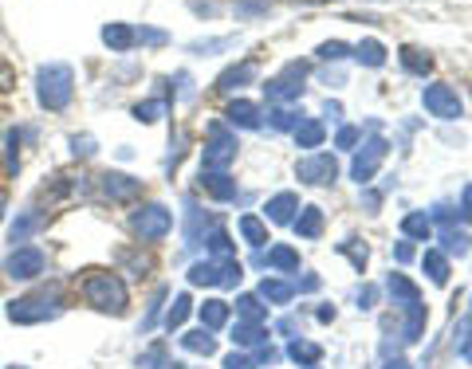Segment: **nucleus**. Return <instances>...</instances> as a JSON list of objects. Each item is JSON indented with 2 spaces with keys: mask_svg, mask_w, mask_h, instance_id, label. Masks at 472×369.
<instances>
[{
  "mask_svg": "<svg viewBox=\"0 0 472 369\" xmlns=\"http://www.w3.org/2000/svg\"><path fill=\"white\" fill-rule=\"evenodd\" d=\"M71 99H75V71L68 63H44V68H36V103L44 111L59 114L71 106Z\"/></svg>",
  "mask_w": 472,
  "mask_h": 369,
  "instance_id": "obj_1",
  "label": "nucleus"
},
{
  "mask_svg": "<svg viewBox=\"0 0 472 369\" xmlns=\"http://www.w3.org/2000/svg\"><path fill=\"white\" fill-rule=\"evenodd\" d=\"M83 302L103 314H123L126 310V284L114 271H87V279H83Z\"/></svg>",
  "mask_w": 472,
  "mask_h": 369,
  "instance_id": "obj_2",
  "label": "nucleus"
},
{
  "mask_svg": "<svg viewBox=\"0 0 472 369\" xmlns=\"http://www.w3.org/2000/svg\"><path fill=\"white\" fill-rule=\"evenodd\" d=\"M131 232H134L142 244H158V240H166V236L174 232V212H169L166 204H158V201L138 204V209L131 212Z\"/></svg>",
  "mask_w": 472,
  "mask_h": 369,
  "instance_id": "obj_3",
  "label": "nucleus"
},
{
  "mask_svg": "<svg viewBox=\"0 0 472 369\" xmlns=\"http://www.w3.org/2000/svg\"><path fill=\"white\" fill-rule=\"evenodd\" d=\"M236 134L224 122H209V142H205V154H201V169H229L236 161Z\"/></svg>",
  "mask_w": 472,
  "mask_h": 369,
  "instance_id": "obj_4",
  "label": "nucleus"
},
{
  "mask_svg": "<svg viewBox=\"0 0 472 369\" xmlns=\"http://www.w3.org/2000/svg\"><path fill=\"white\" fill-rule=\"evenodd\" d=\"M422 103H425V111L433 118H441V122H457V118L465 114V103H460L457 86H449V83H429L422 91Z\"/></svg>",
  "mask_w": 472,
  "mask_h": 369,
  "instance_id": "obj_5",
  "label": "nucleus"
},
{
  "mask_svg": "<svg viewBox=\"0 0 472 369\" xmlns=\"http://www.w3.org/2000/svg\"><path fill=\"white\" fill-rule=\"evenodd\" d=\"M48 267V256L40 252L36 244H20L13 248V256L5 259V275L8 279H20V284H28V279H40Z\"/></svg>",
  "mask_w": 472,
  "mask_h": 369,
  "instance_id": "obj_6",
  "label": "nucleus"
},
{
  "mask_svg": "<svg viewBox=\"0 0 472 369\" xmlns=\"http://www.w3.org/2000/svg\"><path fill=\"white\" fill-rule=\"evenodd\" d=\"M304 79H307V63L292 59L280 75H276V79H268V86H264L268 103H292V99H299V94H304Z\"/></svg>",
  "mask_w": 472,
  "mask_h": 369,
  "instance_id": "obj_7",
  "label": "nucleus"
},
{
  "mask_svg": "<svg viewBox=\"0 0 472 369\" xmlns=\"http://www.w3.org/2000/svg\"><path fill=\"white\" fill-rule=\"evenodd\" d=\"M56 314H59V299H48V295H24V299L8 302V319L20 322V327H32V322L56 319Z\"/></svg>",
  "mask_w": 472,
  "mask_h": 369,
  "instance_id": "obj_8",
  "label": "nucleus"
},
{
  "mask_svg": "<svg viewBox=\"0 0 472 369\" xmlns=\"http://www.w3.org/2000/svg\"><path fill=\"white\" fill-rule=\"evenodd\" d=\"M386 154H390V142L374 134L370 142L362 146L359 154H354V161H350V177L359 181V184H370V181H374V173H378V166L386 161Z\"/></svg>",
  "mask_w": 472,
  "mask_h": 369,
  "instance_id": "obj_9",
  "label": "nucleus"
},
{
  "mask_svg": "<svg viewBox=\"0 0 472 369\" xmlns=\"http://www.w3.org/2000/svg\"><path fill=\"white\" fill-rule=\"evenodd\" d=\"M295 177L304 184H331L339 177V161H335V154H311L295 166Z\"/></svg>",
  "mask_w": 472,
  "mask_h": 369,
  "instance_id": "obj_10",
  "label": "nucleus"
},
{
  "mask_svg": "<svg viewBox=\"0 0 472 369\" xmlns=\"http://www.w3.org/2000/svg\"><path fill=\"white\" fill-rule=\"evenodd\" d=\"M224 122H229L232 130H260L264 111L249 99H232L229 106H224Z\"/></svg>",
  "mask_w": 472,
  "mask_h": 369,
  "instance_id": "obj_11",
  "label": "nucleus"
},
{
  "mask_svg": "<svg viewBox=\"0 0 472 369\" xmlns=\"http://www.w3.org/2000/svg\"><path fill=\"white\" fill-rule=\"evenodd\" d=\"M103 197L106 201H134L138 193H142V181H134V177H126V173H103Z\"/></svg>",
  "mask_w": 472,
  "mask_h": 369,
  "instance_id": "obj_12",
  "label": "nucleus"
},
{
  "mask_svg": "<svg viewBox=\"0 0 472 369\" xmlns=\"http://www.w3.org/2000/svg\"><path fill=\"white\" fill-rule=\"evenodd\" d=\"M201 184H205V193L217 201L236 197V181L229 177V169H201Z\"/></svg>",
  "mask_w": 472,
  "mask_h": 369,
  "instance_id": "obj_13",
  "label": "nucleus"
},
{
  "mask_svg": "<svg viewBox=\"0 0 472 369\" xmlns=\"http://www.w3.org/2000/svg\"><path fill=\"white\" fill-rule=\"evenodd\" d=\"M103 43L111 51H131V48H138V40H134V24H123V20H114V24H103Z\"/></svg>",
  "mask_w": 472,
  "mask_h": 369,
  "instance_id": "obj_14",
  "label": "nucleus"
},
{
  "mask_svg": "<svg viewBox=\"0 0 472 369\" xmlns=\"http://www.w3.org/2000/svg\"><path fill=\"white\" fill-rule=\"evenodd\" d=\"M268 220L272 224H292L295 220V212H299V197L295 193H276L272 201H268Z\"/></svg>",
  "mask_w": 472,
  "mask_h": 369,
  "instance_id": "obj_15",
  "label": "nucleus"
},
{
  "mask_svg": "<svg viewBox=\"0 0 472 369\" xmlns=\"http://www.w3.org/2000/svg\"><path fill=\"white\" fill-rule=\"evenodd\" d=\"M256 79V63L252 59H244L241 68H229V71H221V79H217V91L221 94H232L236 86H249Z\"/></svg>",
  "mask_w": 472,
  "mask_h": 369,
  "instance_id": "obj_16",
  "label": "nucleus"
},
{
  "mask_svg": "<svg viewBox=\"0 0 472 369\" xmlns=\"http://www.w3.org/2000/svg\"><path fill=\"white\" fill-rule=\"evenodd\" d=\"M292 134H295V146L299 149H319V146H323V138H327V126L319 122V118H304Z\"/></svg>",
  "mask_w": 472,
  "mask_h": 369,
  "instance_id": "obj_17",
  "label": "nucleus"
},
{
  "mask_svg": "<svg viewBox=\"0 0 472 369\" xmlns=\"http://www.w3.org/2000/svg\"><path fill=\"white\" fill-rule=\"evenodd\" d=\"M292 224H295V232H299V236H307V240H311V236L323 232V209L307 204V209H299V216H295Z\"/></svg>",
  "mask_w": 472,
  "mask_h": 369,
  "instance_id": "obj_18",
  "label": "nucleus"
},
{
  "mask_svg": "<svg viewBox=\"0 0 472 369\" xmlns=\"http://www.w3.org/2000/svg\"><path fill=\"white\" fill-rule=\"evenodd\" d=\"M398 59H402V68H405V71H410V75H422V79H425L429 71H433V59H429L422 48H402V51H398Z\"/></svg>",
  "mask_w": 472,
  "mask_h": 369,
  "instance_id": "obj_19",
  "label": "nucleus"
},
{
  "mask_svg": "<svg viewBox=\"0 0 472 369\" xmlns=\"http://www.w3.org/2000/svg\"><path fill=\"white\" fill-rule=\"evenodd\" d=\"M354 59L362 63V68H382L386 63V48L378 40H362L359 48H354Z\"/></svg>",
  "mask_w": 472,
  "mask_h": 369,
  "instance_id": "obj_20",
  "label": "nucleus"
},
{
  "mask_svg": "<svg viewBox=\"0 0 472 369\" xmlns=\"http://www.w3.org/2000/svg\"><path fill=\"white\" fill-rule=\"evenodd\" d=\"M201 322H205V330H217L229 322V302H221V299H209L205 307H201Z\"/></svg>",
  "mask_w": 472,
  "mask_h": 369,
  "instance_id": "obj_21",
  "label": "nucleus"
},
{
  "mask_svg": "<svg viewBox=\"0 0 472 369\" xmlns=\"http://www.w3.org/2000/svg\"><path fill=\"white\" fill-rule=\"evenodd\" d=\"M402 232L413 236V240H429V236H433V220H429L425 212H410L402 220Z\"/></svg>",
  "mask_w": 472,
  "mask_h": 369,
  "instance_id": "obj_22",
  "label": "nucleus"
},
{
  "mask_svg": "<svg viewBox=\"0 0 472 369\" xmlns=\"http://www.w3.org/2000/svg\"><path fill=\"white\" fill-rule=\"evenodd\" d=\"M264 264H268V267H280V271H295V267H299V256H295L287 244H276L272 252L264 256Z\"/></svg>",
  "mask_w": 472,
  "mask_h": 369,
  "instance_id": "obj_23",
  "label": "nucleus"
},
{
  "mask_svg": "<svg viewBox=\"0 0 472 369\" xmlns=\"http://www.w3.org/2000/svg\"><path fill=\"white\" fill-rule=\"evenodd\" d=\"M241 236H244V240H249L252 248L268 244V228H264L260 216H241Z\"/></svg>",
  "mask_w": 472,
  "mask_h": 369,
  "instance_id": "obj_24",
  "label": "nucleus"
},
{
  "mask_svg": "<svg viewBox=\"0 0 472 369\" xmlns=\"http://www.w3.org/2000/svg\"><path fill=\"white\" fill-rule=\"evenodd\" d=\"M264 338H268V334H264L260 322H241V327L232 330V342L236 346H260Z\"/></svg>",
  "mask_w": 472,
  "mask_h": 369,
  "instance_id": "obj_25",
  "label": "nucleus"
},
{
  "mask_svg": "<svg viewBox=\"0 0 472 369\" xmlns=\"http://www.w3.org/2000/svg\"><path fill=\"white\" fill-rule=\"evenodd\" d=\"M181 346H186V350H193V354H213V350H217V338H213L209 330H193V334H186V338H181Z\"/></svg>",
  "mask_w": 472,
  "mask_h": 369,
  "instance_id": "obj_26",
  "label": "nucleus"
},
{
  "mask_svg": "<svg viewBox=\"0 0 472 369\" xmlns=\"http://www.w3.org/2000/svg\"><path fill=\"white\" fill-rule=\"evenodd\" d=\"M425 271H429V279H433V284H449V259L441 256V252H425Z\"/></svg>",
  "mask_w": 472,
  "mask_h": 369,
  "instance_id": "obj_27",
  "label": "nucleus"
},
{
  "mask_svg": "<svg viewBox=\"0 0 472 369\" xmlns=\"http://www.w3.org/2000/svg\"><path fill=\"white\" fill-rule=\"evenodd\" d=\"M260 295L268 299V302H287L295 295V287L292 284H280V279H264L260 284Z\"/></svg>",
  "mask_w": 472,
  "mask_h": 369,
  "instance_id": "obj_28",
  "label": "nucleus"
},
{
  "mask_svg": "<svg viewBox=\"0 0 472 369\" xmlns=\"http://www.w3.org/2000/svg\"><path fill=\"white\" fill-rule=\"evenodd\" d=\"M236 314H241V319L244 322H264V307H260V299H256V295H241V299H236Z\"/></svg>",
  "mask_w": 472,
  "mask_h": 369,
  "instance_id": "obj_29",
  "label": "nucleus"
},
{
  "mask_svg": "<svg viewBox=\"0 0 472 369\" xmlns=\"http://www.w3.org/2000/svg\"><path fill=\"white\" fill-rule=\"evenodd\" d=\"M40 224H44V216H40V212H28V216H20V220L13 224V244H24V240H28L32 232H36Z\"/></svg>",
  "mask_w": 472,
  "mask_h": 369,
  "instance_id": "obj_30",
  "label": "nucleus"
},
{
  "mask_svg": "<svg viewBox=\"0 0 472 369\" xmlns=\"http://www.w3.org/2000/svg\"><path fill=\"white\" fill-rule=\"evenodd\" d=\"M350 51H354V48H347L342 40H327V43H319L315 56H319V59H327V63H342V59L350 56Z\"/></svg>",
  "mask_w": 472,
  "mask_h": 369,
  "instance_id": "obj_31",
  "label": "nucleus"
},
{
  "mask_svg": "<svg viewBox=\"0 0 472 369\" xmlns=\"http://www.w3.org/2000/svg\"><path fill=\"white\" fill-rule=\"evenodd\" d=\"M304 122V111H295V106H280V111H272V130H295Z\"/></svg>",
  "mask_w": 472,
  "mask_h": 369,
  "instance_id": "obj_32",
  "label": "nucleus"
},
{
  "mask_svg": "<svg viewBox=\"0 0 472 369\" xmlns=\"http://www.w3.org/2000/svg\"><path fill=\"white\" fill-rule=\"evenodd\" d=\"M441 244H445L449 256H468V236L457 232V228H445V232H441Z\"/></svg>",
  "mask_w": 472,
  "mask_h": 369,
  "instance_id": "obj_33",
  "label": "nucleus"
},
{
  "mask_svg": "<svg viewBox=\"0 0 472 369\" xmlns=\"http://www.w3.org/2000/svg\"><path fill=\"white\" fill-rule=\"evenodd\" d=\"M189 310H193L189 295H177V299H174V307H169V314H166V327H169V330H177L181 322L189 319Z\"/></svg>",
  "mask_w": 472,
  "mask_h": 369,
  "instance_id": "obj_34",
  "label": "nucleus"
},
{
  "mask_svg": "<svg viewBox=\"0 0 472 369\" xmlns=\"http://www.w3.org/2000/svg\"><path fill=\"white\" fill-rule=\"evenodd\" d=\"M390 295L402 299V302H422V299H417V287L405 275H390Z\"/></svg>",
  "mask_w": 472,
  "mask_h": 369,
  "instance_id": "obj_35",
  "label": "nucleus"
},
{
  "mask_svg": "<svg viewBox=\"0 0 472 369\" xmlns=\"http://www.w3.org/2000/svg\"><path fill=\"white\" fill-rule=\"evenodd\" d=\"M166 114V103H158V99H146V103H138L134 106V118H138V122H158V118H162Z\"/></svg>",
  "mask_w": 472,
  "mask_h": 369,
  "instance_id": "obj_36",
  "label": "nucleus"
},
{
  "mask_svg": "<svg viewBox=\"0 0 472 369\" xmlns=\"http://www.w3.org/2000/svg\"><path fill=\"white\" fill-rule=\"evenodd\" d=\"M287 354H292L295 362H304V365H315V362H319V346H315V342H304V338H295Z\"/></svg>",
  "mask_w": 472,
  "mask_h": 369,
  "instance_id": "obj_37",
  "label": "nucleus"
},
{
  "mask_svg": "<svg viewBox=\"0 0 472 369\" xmlns=\"http://www.w3.org/2000/svg\"><path fill=\"white\" fill-rule=\"evenodd\" d=\"M209 252H213V259H232V240H229V232H213L209 236Z\"/></svg>",
  "mask_w": 472,
  "mask_h": 369,
  "instance_id": "obj_38",
  "label": "nucleus"
},
{
  "mask_svg": "<svg viewBox=\"0 0 472 369\" xmlns=\"http://www.w3.org/2000/svg\"><path fill=\"white\" fill-rule=\"evenodd\" d=\"M359 142H362V130H359V126H342L339 134H335V146H339V149H354Z\"/></svg>",
  "mask_w": 472,
  "mask_h": 369,
  "instance_id": "obj_39",
  "label": "nucleus"
},
{
  "mask_svg": "<svg viewBox=\"0 0 472 369\" xmlns=\"http://www.w3.org/2000/svg\"><path fill=\"white\" fill-rule=\"evenodd\" d=\"M134 40L138 43H150V48H158V43H166L169 36H166V32H158V28H134Z\"/></svg>",
  "mask_w": 472,
  "mask_h": 369,
  "instance_id": "obj_40",
  "label": "nucleus"
},
{
  "mask_svg": "<svg viewBox=\"0 0 472 369\" xmlns=\"http://www.w3.org/2000/svg\"><path fill=\"white\" fill-rule=\"evenodd\" d=\"M71 149H75V158H91L95 154V138H71Z\"/></svg>",
  "mask_w": 472,
  "mask_h": 369,
  "instance_id": "obj_41",
  "label": "nucleus"
},
{
  "mask_svg": "<svg viewBox=\"0 0 472 369\" xmlns=\"http://www.w3.org/2000/svg\"><path fill=\"white\" fill-rule=\"evenodd\" d=\"M236 13H241V16H256V13H268V4H264V0H241V4H236Z\"/></svg>",
  "mask_w": 472,
  "mask_h": 369,
  "instance_id": "obj_42",
  "label": "nucleus"
},
{
  "mask_svg": "<svg viewBox=\"0 0 472 369\" xmlns=\"http://www.w3.org/2000/svg\"><path fill=\"white\" fill-rule=\"evenodd\" d=\"M224 369H256L252 357H244V354H229L224 357Z\"/></svg>",
  "mask_w": 472,
  "mask_h": 369,
  "instance_id": "obj_43",
  "label": "nucleus"
},
{
  "mask_svg": "<svg viewBox=\"0 0 472 369\" xmlns=\"http://www.w3.org/2000/svg\"><path fill=\"white\" fill-rule=\"evenodd\" d=\"M13 86H16V71L0 59V91H13Z\"/></svg>",
  "mask_w": 472,
  "mask_h": 369,
  "instance_id": "obj_44",
  "label": "nucleus"
},
{
  "mask_svg": "<svg viewBox=\"0 0 472 369\" xmlns=\"http://www.w3.org/2000/svg\"><path fill=\"white\" fill-rule=\"evenodd\" d=\"M460 216L472 224V184H465V193H460Z\"/></svg>",
  "mask_w": 472,
  "mask_h": 369,
  "instance_id": "obj_45",
  "label": "nucleus"
},
{
  "mask_svg": "<svg viewBox=\"0 0 472 369\" xmlns=\"http://www.w3.org/2000/svg\"><path fill=\"white\" fill-rule=\"evenodd\" d=\"M394 256H398L402 264H410V259H413V244H410V240H402L398 248H394Z\"/></svg>",
  "mask_w": 472,
  "mask_h": 369,
  "instance_id": "obj_46",
  "label": "nucleus"
},
{
  "mask_svg": "<svg viewBox=\"0 0 472 369\" xmlns=\"http://www.w3.org/2000/svg\"><path fill=\"white\" fill-rule=\"evenodd\" d=\"M460 357H465V362H472V334H468L465 342H460Z\"/></svg>",
  "mask_w": 472,
  "mask_h": 369,
  "instance_id": "obj_47",
  "label": "nucleus"
},
{
  "mask_svg": "<svg viewBox=\"0 0 472 369\" xmlns=\"http://www.w3.org/2000/svg\"><path fill=\"white\" fill-rule=\"evenodd\" d=\"M362 201H367V209H378V204H382V197H378V193H367V197H362Z\"/></svg>",
  "mask_w": 472,
  "mask_h": 369,
  "instance_id": "obj_48",
  "label": "nucleus"
},
{
  "mask_svg": "<svg viewBox=\"0 0 472 369\" xmlns=\"http://www.w3.org/2000/svg\"><path fill=\"white\" fill-rule=\"evenodd\" d=\"M386 369H410V365H405V362H390V365H386Z\"/></svg>",
  "mask_w": 472,
  "mask_h": 369,
  "instance_id": "obj_49",
  "label": "nucleus"
},
{
  "mask_svg": "<svg viewBox=\"0 0 472 369\" xmlns=\"http://www.w3.org/2000/svg\"><path fill=\"white\" fill-rule=\"evenodd\" d=\"M5 204H8V201H5V193H0V220H5Z\"/></svg>",
  "mask_w": 472,
  "mask_h": 369,
  "instance_id": "obj_50",
  "label": "nucleus"
},
{
  "mask_svg": "<svg viewBox=\"0 0 472 369\" xmlns=\"http://www.w3.org/2000/svg\"><path fill=\"white\" fill-rule=\"evenodd\" d=\"M16 369H24V365H16Z\"/></svg>",
  "mask_w": 472,
  "mask_h": 369,
  "instance_id": "obj_51",
  "label": "nucleus"
}]
</instances>
